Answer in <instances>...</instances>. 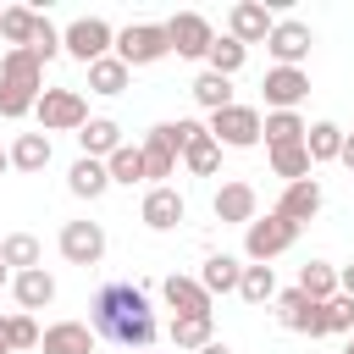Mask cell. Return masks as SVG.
<instances>
[{"label":"cell","instance_id":"obj_22","mask_svg":"<svg viewBox=\"0 0 354 354\" xmlns=\"http://www.w3.org/2000/svg\"><path fill=\"white\" fill-rule=\"evenodd\" d=\"M66 188H72V199H100V194L111 188V171H105V160H88V155H77V160L66 166Z\"/></svg>","mask_w":354,"mask_h":354},{"label":"cell","instance_id":"obj_36","mask_svg":"<svg viewBox=\"0 0 354 354\" xmlns=\"http://www.w3.org/2000/svg\"><path fill=\"white\" fill-rule=\"evenodd\" d=\"M205 61H210V72H221V77H238V72H243V61H249V50H243L232 33H221V39L210 44V55H205Z\"/></svg>","mask_w":354,"mask_h":354},{"label":"cell","instance_id":"obj_37","mask_svg":"<svg viewBox=\"0 0 354 354\" xmlns=\"http://www.w3.org/2000/svg\"><path fill=\"white\" fill-rule=\"evenodd\" d=\"M271 171H277L282 183H304V177L315 171V160H310L304 144H293V149H271Z\"/></svg>","mask_w":354,"mask_h":354},{"label":"cell","instance_id":"obj_25","mask_svg":"<svg viewBox=\"0 0 354 354\" xmlns=\"http://www.w3.org/2000/svg\"><path fill=\"white\" fill-rule=\"evenodd\" d=\"M304 133H310V122L299 116V111H266V149H293V144H304Z\"/></svg>","mask_w":354,"mask_h":354},{"label":"cell","instance_id":"obj_18","mask_svg":"<svg viewBox=\"0 0 354 354\" xmlns=\"http://www.w3.org/2000/svg\"><path fill=\"white\" fill-rule=\"evenodd\" d=\"M39 348L44 354H94V326L88 321H50Z\"/></svg>","mask_w":354,"mask_h":354},{"label":"cell","instance_id":"obj_39","mask_svg":"<svg viewBox=\"0 0 354 354\" xmlns=\"http://www.w3.org/2000/svg\"><path fill=\"white\" fill-rule=\"evenodd\" d=\"M321 321H326V337H337V332L348 337V332H354V299H348V293L326 299V304H321Z\"/></svg>","mask_w":354,"mask_h":354},{"label":"cell","instance_id":"obj_38","mask_svg":"<svg viewBox=\"0 0 354 354\" xmlns=\"http://www.w3.org/2000/svg\"><path fill=\"white\" fill-rule=\"evenodd\" d=\"M28 55L44 66V61H55V55H66L61 50V28L50 22V17H39V28H33V44H28Z\"/></svg>","mask_w":354,"mask_h":354},{"label":"cell","instance_id":"obj_19","mask_svg":"<svg viewBox=\"0 0 354 354\" xmlns=\"http://www.w3.org/2000/svg\"><path fill=\"white\" fill-rule=\"evenodd\" d=\"M321 199H326V194H321V183H315V177L288 183V188H282V199H277V216H288L293 227H304V221L321 210Z\"/></svg>","mask_w":354,"mask_h":354},{"label":"cell","instance_id":"obj_44","mask_svg":"<svg viewBox=\"0 0 354 354\" xmlns=\"http://www.w3.org/2000/svg\"><path fill=\"white\" fill-rule=\"evenodd\" d=\"M199 354H232V348H227V343H205Z\"/></svg>","mask_w":354,"mask_h":354},{"label":"cell","instance_id":"obj_12","mask_svg":"<svg viewBox=\"0 0 354 354\" xmlns=\"http://www.w3.org/2000/svg\"><path fill=\"white\" fill-rule=\"evenodd\" d=\"M177 160H183V149L171 144V127L155 122L144 133V177H149V188H166V177H177Z\"/></svg>","mask_w":354,"mask_h":354},{"label":"cell","instance_id":"obj_34","mask_svg":"<svg viewBox=\"0 0 354 354\" xmlns=\"http://www.w3.org/2000/svg\"><path fill=\"white\" fill-rule=\"evenodd\" d=\"M0 260H6L11 271H33V266H44L33 232H6V238H0Z\"/></svg>","mask_w":354,"mask_h":354},{"label":"cell","instance_id":"obj_40","mask_svg":"<svg viewBox=\"0 0 354 354\" xmlns=\"http://www.w3.org/2000/svg\"><path fill=\"white\" fill-rule=\"evenodd\" d=\"M6 337H11V348L22 354V348H39V337H44V332L33 326V315H28V310H17V315H6Z\"/></svg>","mask_w":354,"mask_h":354},{"label":"cell","instance_id":"obj_27","mask_svg":"<svg viewBox=\"0 0 354 354\" xmlns=\"http://www.w3.org/2000/svg\"><path fill=\"white\" fill-rule=\"evenodd\" d=\"M166 337H171L177 354H199L205 343H216V337H210V315H171Z\"/></svg>","mask_w":354,"mask_h":354},{"label":"cell","instance_id":"obj_1","mask_svg":"<svg viewBox=\"0 0 354 354\" xmlns=\"http://www.w3.org/2000/svg\"><path fill=\"white\" fill-rule=\"evenodd\" d=\"M88 326L94 337H111L122 354H138V348H155L160 337V321L149 310V293L133 288V282H105L88 304Z\"/></svg>","mask_w":354,"mask_h":354},{"label":"cell","instance_id":"obj_13","mask_svg":"<svg viewBox=\"0 0 354 354\" xmlns=\"http://www.w3.org/2000/svg\"><path fill=\"white\" fill-rule=\"evenodd\" d=\"M210 210H216V221L221 227H249L254 216H260V194H254V183H221L216 188V199H210Z\"/></svg>","mask_w":354,"mask_h":354},{"label":"cell","instance_id":"obj_46","mask_svg":"<svg viewBox=\"0 0 354 354\" xmlns=\"http://www.w3.org/2000/svg\"><path fill=\"white\" fill-rule=\"evenodd\" d=\"M6 171H11V149H0V177H6Z\"/></svg>","mask_w":354,"mask_h":354},{"label":"cell","instance_id":"obj_17","mask_svg":"<svg viewBox=\"0 0 354 354\" xmlns=\"http://www.w3.org/2000/svg\"><path fill=\"white\" fill-rule=\"evenodd\" d=\"M160 299H166L177 315H210V310H216V299L205 293V282H199V277H177V271L160 282Z\"/></svg>","mask_w":354,"mask_h":354},{"label":"cell","instance_id":"obj_24","mask_svg":"<svg viewBox=\"0 0 354 354\" xmlns=\"http://www.w3.org/2000/svg\"><path fill=\"white\" fill-rule=\"evenodd\" d=\"M188 94H194V105H199V111H210V116H216V111H227V105H238V100H232V77H221V72H210V66L188 83Z\"/></svg>","mask_w":354,"mask_h":354},{"label":"cell","instance_id":"obj_43","mask_svg":"<svg viewBox=\"0 0 354 354\" xmlns=\"http://www.w3.org/2000/svg\"><path fill=\"white\" fill-rule=\"evenodd\" d=\"M0 354H17V348H11V337H6V315H0Z\"/></svg>","mask_w":354,"mask_h":354},{"label":"cell","instance_id":"obj_21","mask_svg":"<svg viewBox=\"0 0 354 354\" xmlns=\"http://www.w3.org/2000/svg\"><path fill=\"white\" fill-rule=\"evenodd\" d=\"M11 293H17V304H22V310H50V304H55V277H50L44 266L17 271V277H11Z\"/></svg>","mask_w":354,"mask_h":354},{"label":"cell","instance_id":"obj_16","mask_svg":"<svg viewBox=\"0 0 354 354\" xmlns=\"http://www.w3.org/2000/svg\"><path fill=\"white\" fill-rule=\"evenodd\" d=\"M183 216H188V205H183V194H177L171 183H166V188H149L144 205H138V221H144L149 232H171Z\"/></svg>","mask_w":354,"mask_h":354},{"label":"cell","instance_id":"obj_3","mask_svg":"<svg viewBox=\"0 0 354 354\" xmlns=\"http://www.w3.org/2000/svg\"><path fill=\"white\" fill-rule=\"evenodd\" d=\"M299 243V227L288 221V216H277V210H266V216H254L249 227H243V254H249V266H271L277 254H288Z\"/></svg>","mask_w":354,"mask_h":354},{"label":"cell","instance_id":"obj_45","mask_svg":"<svg viewBox=\"0 0 354 354\" xmlns=\"http://www.w3.org/2000/svg\"><path fill=\"white\" fill-rule=\"evenodd\" d=\"M11 277H17V271H11V266H6V260H0V288H6V282H11Z\"/></svg>","mask_w":354,"mask_h":354},{"label":"cell","instance_id":"obj_20","mask_svg":"<svg viewBox=\"0 0 354 354\" xmlns=\"http://www.w3.org/2000/svg\"><path fill=\"white\" fill-rule=\"evenodd\" d=\"M77 144H83L88 160H111L127 138H122V122H111V116H88V127L77 133Z\"/></svg>","mask_w":354,"mask_h":354},{"label":"cell","instance_id":"obj_29","mask_svg":"<svg viewBox=\"0 0 354 354\" xmlns=\"http://www.w3.org/2000/svg\"><path fill=\"white\" fill-rule=\"evenodd\" d=\"M299 293H310L315 304H326V299H337L343 288H337V266H326V260H310V266H299V282H293Z\"/></svg>","mask_w":354,"mask_h":354},{"label":"cell","instance_id":"obj_30","mask_svg":"<svg viewBox=\"0 0 354 354\" xmlns=\"http://www.w3.org/2000/svg\"><path fill=\"white\" fill-rule=\"evenodd\" d=\"M343 138H348V133H343L337 122H310L304 149H310V160H315V166H326V160H337V155H343Z\"/></svg>","mask_w":354,"mask_h":354},{"label":"cell","instance_id":"obj_32","mask_svg":"<svg viewBox=\"0 0 354 354\" xmlns=\"http://www.w3.org/2000/svg\"><path fill=\"white\" fill-rule=\"evenodd\" d=\"M183 166H188V177H216V171H221V144L210 138V127L183 149Z\"/></svg>","mask_w":354,"mask_h":354},{"label":"cell","instance_id":"obj_6","mask_svg":"<svg viewBox=\"0 0 354 354\" xmlns=\"http://www.w3.org/2000/svg\"><path fill=\"white\" fill-rule=\"evenodd\" d=\"M61 50H66L72 61L94 66V61H105V55L116 50V28H111L105 17H77V22L61 28Z\"/></svg>","mask_w":354,"mask_h":354},{"label":"cell","instance_id":"obj_2","mask_svg":"<svg viewBox=\"0 0 354 354\" xmlns=\"http://www.w3.org/2000/svg\"><path fill=\"white\" fill-rule=\"evenodd\" d=\"M44 94V66L28 55V50H6L0 55V116L6 122H22Z\"/></svg>","mask_w":354,"mask_h":354},{"label":"cell","instance_id":"obj_9","mask_svg":"<svg viewBox=\"0 0 354 354\" xmlns=\"http://www.w3.org/2000/svg\"><path fill=\"white\" fill-rule=\"evenodd\" d=\"M260 94H266V111H299V100L310 94V72L304 66H266Z\"/></svg>","mask_w":354,"mask_h":354},{"label":"cell","instance_id":"obj_48","mask_svg":"<svg viewBox=\"0 0 354 354\" xmlns=\"http://www.w3.org/2000/svg\"><path fill=\"white\" fill-rule=\"evenodd\" d=\"M138 354H155V348H138Z\"/></svg>","mask_w":354,"mask_h":354},{"label":"cell","instance_id":"obj_35","mask_svg":"<svg viewBox=\"0 0 354 354\" xmlns=\"http://www.w3.org/2000/svg\"><path fill=\"white\" fill-rule=\"evenodd\" d=\"M238 299H243V304H271V299H277V271H271V266H243Z\"/></svg>","mask_w":354,"mask_h":354},{"label":"cell","instance_id":"obj_47","mask_svg":"<svg viewBox=\"0 0 354 354\" xmlns=\"http://www.w3.org/2000/svg\"><path fill=\"white\" fill-rule=\"evenodd\" d=\"M343 354H354V332H348V343H343Z\"/></svg>","mask_w":354,"mask_h":354},{"label":"cell","instance_id":"obj_8","mask_svg":"<svg viewBox=\"0 0 354 354\" xmlns=\"http://www.w3.org/2000/svg\"><path fill=\"white\" fill-rule=\"evenodd\" d=\"M166 39H171V55H183V61H205L210 44H216V28H210L199 11H177V17L166 22Z\"/></svg>","mask_w":354,"mask_h":354},{"label":"cell","instance_id":"obj_7","mask_svg":"<svg viewBox=\"0 0 354 354\" xmlns=\"http://www.w3.org/2000/svg\"><path fill=\"white\" fill-rule=\"evenodd\" d=\"M205 127H210V138H216L221 149H254L260 133H266V116H260L254 105H227V111H216Z\"/></svg>","mask_w":354,"mask_h":354},{"label":"cell","instance_id":"obj_42","mask_svg":"<svg viewBox=\"0 0 354 354\" xmlns=\"http://www.w3.org/2000/svg\"><path fill=\"white\" fill-rule=\"evenodd\" d=\"M337 160H343V166L354 171V138H343V155H337Z\"/></svg>","mask_w":354,"mask_h":354},{"label":"cell","instance_id":"obj_15","mask_svg":"<svg viewBox=\"0 0 354 354\" xmlns=\"http://www.w3.org/2000/svg\"><path fill=\"white\" fill-rule=\"evenodd\" d=\"M271 28H277V17H271L260 0H238V6L227 11V33H232L243 50H249V44H266V39H271Z\"/></svg>","mask_w":354,"mask_h":354},{"label":"cell","instance_id":"obj_49","mask_svg":"<svg viewBox=\"0 0 354 354\" xmlns=\"http://www.w3.org/2000/svg\"><path fill=\"white\" fill-rule=\"evenodd\" d=\"M348 138H354V133H348Z\"/></svg>","mask_w":354,"mask_h":354},{"label":"cell","instance_id":"obj_5","mask_svg":"<svg viewBox=\"0 0 354 354\" xmlns=\"http://www.w3.org/2000/svg\"><path fill=\"white\" fill-rule=\"evenodd\" d=\"M33 116H39V133H83L88 127V100H83V88H44Z\"/></svg>","mask_w":354,"mask_h":354},{"label":"cell","instance_id":"obj_4","mask_svg":"<svg viewBox=\"0 0 354 354\" xmlns=\"http://www.w3.org/2000/svg\"><path fill=\"white\" fill-rule=\"evenodd\" d=\"M111 55L127 61V66H155V61H166V55H171L166 22H127V28H116V50H111Z\"/></svg>","mask_w":354,"mask_h":354},{"label":"cell","instance_id":"obj_23","mask_svg":"<svg viewBox=\"0 0 354 354\" xmlns=\"http://www.w3.org/2000/svg\"><path fill=\"white\" fill-rule=\"evenodd\" d=\"M199 282H205L210 299H216V293H238V282H243V260H238V254H205Z\"/></svg>","mask_w":354,"mask_h":354},{"label":"cell","instance_id":"obj_31","mask_svg":"<svg viewBox=\"0 0 354 354\" xmlns=\"http://www.w3.org/2000/svg\"><path fill=\"white\" fill-rule=\"evenodd\" d=\"M33 28H39V11H28V6H6L0 11V39L11 50H28L33 44Z\"/></svg>","mask_w":354,"mask_h":354},{"label":"cell","instance_id":"obj_11","mask_svg":"<svg viewBox=\"0 0 354 354\" xmlns=\"http://www.w3.org/2000/svg\"><path fill=\"white\" fill-rule=\"evenodd\" d=\"M310 44H315V33H310V22H299V17H277V28H271V39H266V50H271L277 66H304Z\"/></svg>","mask_w":354,"mask_h":354},{"label":"cell","instance_id":"obj_26","mask_svg":"<svg viewBox=\"0 0 354 354\" xmlns=\"http://www.w3.org/2000/svg\"><path fill=\"white\" fill-rule=\"evenodd\" d=\"M50 133H17L11 138V171H44L50 166Z\"/></svg>","mask_w":354,"mask_h":354},{"label":"cell","instance_id":"obj_28","mask_svg":"<svg viewBox=\"0 0 354 354\" xmlns=\"http://www.w3.org/2000/svg\"><path fill=\"white\" fill-rule=\"evenodd\" d=\"M127 83H133V66H127V61H116V55H105V61H94V66H88V94L116 100Z\"/></svg>","mask_w":354,"mask_h":354},{"label":"cell","instance_id":"obj_10","mask_svg":"<svg viewBox=\"0 0 354 354\" xmlns=\"http://www.w3.org/2000/svg\"><path fill=\"white\" fill-rule=\"evenodd\" d=\"M55 243H61L66 266H100L105 260V227L100 221H66Z\"/></svg>","mask_w":354,"mask_h":354},{"label":"cell","instance_id":"obj_33","mask_svg":"<svg viewBox=\"0 0 354 354\" xmlns=\"http://www.w3.org/2000/svg\"><path fill=\"white\" fill-rule=\"evenodd\" d=\"M105 171H111V183H122V188L149 183V177H144V144H122V149L105 160Z\"/></svg>","mask_w":354,"mask_h":354},{"label":"cell","instance_id":"obj_41","mask_svg":"<svg viewBox=\"0 0 354 354\" xmlns=\"http://www.w3.org/2000/svg\"><path fill=\"white\" fill-rule=\"evenodd\" d=\"M337 288L354 299V260H348V266H337Z\"/></svg>","mask_w":354,"mask_h":354},{"label":"cell","instance_id":"obj_14","mask_svg":"<svg viewBox=\"0 0 354 354\" xmlns=\"http://www.w3.org/2000/svg\"><path fill=\"white\" fill-rule=\"evenodd\" d=\"M277 321H282L288 332H304V337H326L321 304H315L310 293H299V288H282V293H277Z\"/></svg>","mask_w":354,"mask_h":354}]
</instances>
